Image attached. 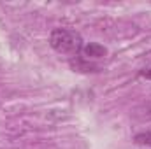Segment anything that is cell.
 <instances>
[{
	"instance_id": "4",
	"label": "cell",
	"mask_w": 151,
	"mask_h": 149,
	"mask_svg": "<svg viewBox=\"0 0 151 149\" xmlns=\"http://www.w3.org/2000/svg\"><path fill=\"white\" fill-rule=\"evenodd\" d=\"M134 142L137 146H151V130H146V132H141L134 137Z\"/></svg>"
},
{
	"instance_id": "5",
	"label": "cell",
	"mask_w": 151,
	"mask_h": 149,
	"mask_svg": "<svg viewBox=\"0 0 151 149\" xmlns=\"http://www.w3.org/2000/svg\"><path fill=\"white\" fill-rule=\"evenodd\" d=\"M141 75H142V77H146V79H151V67H150V69L141 70Z\"/></svg>"
},
{
	"instance_id": "2",
	"label": "cell",
	"mask_w": 151,
	"mask_h": 149,
	"mask_svg": "<svg viewBox=\"0 0 151 149\" xmlns=\"http://www.w3.org/2000/svg\"><path fill=\"white\" fill-rule=\"evenodd\" d=\"M81 54L84 60H100L104 56H107V47L102 46V44H97V42H88L83 46L81 49Z\"/></svg>"
},
{
	"instance_id": "1",
	"label": "cell",
	"mask_w": 151,
	"mask_h": 149,
	"mask_svg": "<svg viewBox=\"0 0 151 149\" xmlns=\"http://www.w3.org/2000/svg\"><path fill=\"white\" fill-rule=\"evenodd\" d=\"M49 46L60 54H77L83 49V37L69 28H55L49 34Z\"/></svg>"
},
{
	"instance_id": "3",
	"label": "cell",
	"mask_w": 151,
	"mask_h": 149,
	"mask_svg": "<svg viewBox=\"0 0 151 149\" xmlns=\"http://www.w3.org/2000/svg\"><path fill=\"white\" fill-rule=\"evenodd\" d=\"M70 67L74 70H83V72H95L97 70V65L90 63L88 60H84L83 56L76 58V60H70Z\"/></svg>"
}]
</instances>
